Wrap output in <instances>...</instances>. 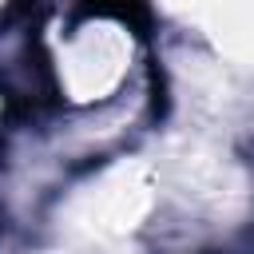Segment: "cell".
Here are the masks:
<instances>
[{"label": "cell", "mask_w": 254, "mask_h": 254, "mask_svg": "<svg viewBox=\"0 0 254 254\" xmlns=\"http://www.w3.org/2000/svg\"><path fill=\"white\" fill-rule=\"evenodd\" d=\"M87 12H103V16H119L135 28L147 24V4L143 0H87Z\"/></svg>", "instance_id": "obj_1"}]
</instances>
